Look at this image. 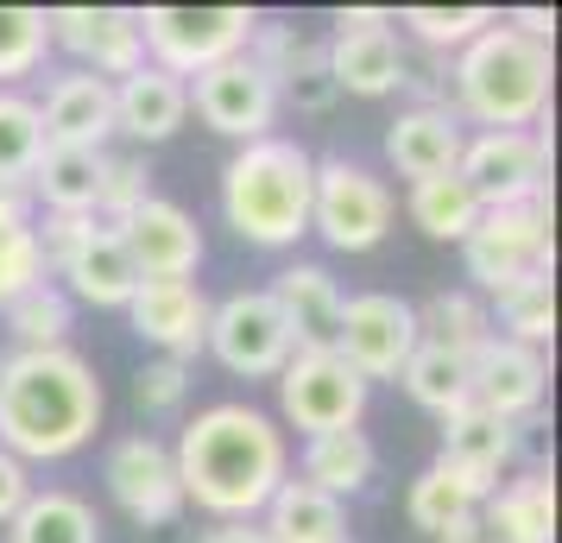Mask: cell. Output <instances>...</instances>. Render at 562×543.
I'll return each instance as SVG.
<instances>
[{"mask_svg":"<svg viewBox=\"0 0 562 543\" xmlns=\"http://www.w3.org/2000/svg\"><path fill=\"white\" fill-rule=\"evenodd\" d=\"M405 392L424 405V411L436 417H456L461 405H474V386H468V361H456V354H442V348H424L417 341V354L405 361Z\"/></svg>","mask_w":562,"mask_h":543,"instance_id":"34","label":"cell"},{"mask_svg":"<svg viewBox=\"0 0 562 543\" xmlns=\"http://www.w3.org/2000/svg\"><path fill=\"white\" fill-rule=\"evenodd\" d=\"M279 411L291 430L304 437H329V430H360L367 411V380L341 354H291L279 373Z\"/></svg>","mask_w":562,"mask_h":543,"instance_id":"9","label":"cell"},{"mask_svg":"<svg viewBox=\"0 0 562 543\" xmlns=\"http://www.w3.org/2000/svg\"><path fill=\"white\" fill-rule=\"evenodd\" d=\"M468 386H474V405L493 411L499 423H518L543 405V386H550V366L537 348L506 336H486V348L468 361Z\"/></svg>","mask_w":562,"mask_h":543,"instance_id":"17","label":"cell"},{"mask_svg":"<svg viewBox=\"0 0 562 543\" xmlns=\"http://www.w3.org/2000/svg\"><path fill=\"white\" fill-rule=\"evenodd\" d=\"M45 45H52L45 7H0V82L32 77Z\"/></svg>","mask_w":562,"mask_h":543,"instance_id":"40","label":"cell"},{"mask_svg":"<svg viewBox=\"0 0 562 543\" xmlns=\"http://www.w3.org/2000/svg\"><path fill=\"white\" fill-rule=\"evenodd\" d=\"M449 77H456V108H449L456 121L468 114L486 133H531V121L550 108L557 64H550V45L518 38L512 26L493 20L474 45L456 52V70Z\"/></svg>","mask_w":562,"mask_h":543,"instance_id":"4","label":"cell"},{"mask_svg":"<svg viewBox=\"0 0 562 543\" xmlns=\"http://www.w3.org/2000/svg\"><path fill=\"white\" fill-rule=\"evenodd\" d=\"M89 234H95V215H45V222H32V240H38L45 272H64V259L77 253Z\"/></svg>","mask_w":562,"mask_h":543,"instance_id":"42","label":"cell"},{"mask_svg":"<svg viewBox=\"0 0 562 543\" xmlns=\"http://www.w3.org/2000/svg\"><path fill=\"white\" fill-rule=\"evenodd\" d=\"M254 45H259L254 64L272 77V89H279L284 102H297L304 114H323V108L341 95L335 77H329V52H323L316 38H304L297 26H259Z\"/></svg>","mask_w":562,"mask_h":543,"instance_id":"20","label":"cell"},{"mask_svg":"<svg viewBox=\"0 0 562 543\" xmlns=\"http://www.w3.org/2000/svg\"><path fill=\"white\" fill-rule=\"evenodd\" d=\"M32 499V480H26V462H13L0 449V524H13V512Z\"/></svg>","mask_w":562,"mask_h":543,"instance_id":"44","label":"cell"},{"mask_svg":"<svg viewBox=\"0 0 562 543\" xmlns=\"http://www.w3.org/2000/svg\"><path fill=\"white\" fill-rule=\"evenodd\" d=\"M335 354L355 366L360 380H398L405 361L417 354V310L392 291H360L341 304V329H335Z\"/></svg>","mask_w":562,"mask_h":543,"instance_id":"11","label":"cell"},{"mask_svg":"<svg viewBox=\"0 0 562 543\" xmlns=\"http://www.w3.org/2000/svg\"><path fill=\"white\" fill-rule=\"evenodd\" d=\"M436 543H481V518L468 512V518H456V524H442V531H436Z\"/></svg>","mask_w":562,"mask_h":543,"instance_id":"46","label":"cell"},{"mask_svg":"<svg viewBox=\"0 0 562 543\" xmlns=\"http://www.w3.org/2000/svg\"><path fill=\"white\" fill-rule=\"evenodd\" d=\"M38 279H45V259H38V240H32L26 196H0V310Z\"/></svg>","mask_w":562,"mask_h":543,"instance_id":"37","label":"cell"},{"mask_svg":"<svg viewBox=\"0 0 562 543\" xmlns=\"http://www.w3.org/2000/svg\"><path fill=\"white\" fill-rule=\"evenodd\" d=\"M7 329L20 341V354L64 348V336H70V297H64L52 279H38L32 291H20V297L7 304Z\"/></svg>","mask_w":562,"mask_h":543,"instance_id":"35","label":"cell"},{"mask_svg":"<svg viewBox=\"0 0 562 543\" xmlns=\"http://www.w3.org/2000/svg\"><path fill=\"white\" fill-rule=\"evenodd\" d=\"M310 190H316V158L297 139L266 133L228 158L222 215L247 247H297L310 234Z\"/></svg>","mask_w":562,"mask_h":543,"instance_id":"3","label":"cell"},{"mask_svg":"<svg viewBox=\"0 0 562 543\" xmlns=\"http://www.w3.org/2000/svg\"><path fill=\"white\" fill-rule=\"evenodd\" d=\"M203 543H266V531H259L254 518H234V524H215Z\"/></svg>","mask_w":562,"mask_h":543,"instance_id":"45","label":"cell"},{"mask_svg":"<svg viewBox=\"0 0 562 543\" xmlns=\"http://www.w3.org/2000/svg\"><path fill=\"white\" fill-rule=\"evenodd\" d=\"M512 449H518L512 423H499V417L481 411V405H461L456 417H442V455H436V462L449 467V474H461L468 487L493 493L499 467L512 462Z\"/></svg>","mask_w":562,"mask_h":543,"instance_id":"23","label":"cell"},{"mask_svg":"<svg viewBox=\"0 0 562 543\" xmlns=\"http://www.w3.org/2000/svg\"><path fill=\"white\" fill-rule=\"evenodd\" d=\"M57 279H70L64 297H82V304H95V310H127V297L139 291V272H133L127 247H121V234L108 228V222H95V234L64 259Z\"/></svg>","mask_w":562,"mask_h":543,"instance_id":"25","label":"cell"},{"mask_svg":"<svg viewBox=\"0 0 562 543\" xmlns=\"http://www.w3.org/2000/svg\"><path fill=\"white\" fill-rule=\"evenodd\" d=\"M203 348L234 380H279L284 361H291V329H284L272 291H234L222 304H209Z\"/></svg>","mask_w":562,"mask_h":543,"instance_id":"8","label":"cell"},{"mask_svg":"<svg viewBox=\"0 0 562 543\" xmlns=\"http://www.w3.org/2000/svg\"><path fill=\"white\" fill-rule=\"evenodd\" d=\"M139 203H153V171L139 158H102V196H95V215L108 228L127 222Z\"/></svg>","mask_w":562,"mask_h":543,"instance_id":"41","label":"cell"},{"mask_svg":"<svg viewBox=\"0 0 562 543\" xmlns=\"http://www.w3.org/2000/svg\"><path fill=\"white\" fill-rule=\"evenodd\" d=\"M183 89H190V108L203 114V127L222 133V139L254 146V139H266V133H272L279 89H272V77L259 70L254 57H228V64L203 70V77L183 82Z\"/></svg>","mask_w":562,"mask_h":543,"instance_id":"12","label":"cell"},{"mask_svg":"<svg viewBox=\"0 0 562 543\" xmlns=\"http://www.w3.org/2000/svg\"><path fill=\"white\" fill-rule=\"evenodd\" d=\"M183 392H190L183 361H146L139 380H133V405H139V411H178Z\"/></svg>","mask_w":562,"mask_h":543,"instance_id":"43","label":"cell"},{"mask_svg":"<svg viewBox=\"0 0 562 543\" xmlns=\"http://www.w3.org/2000/svg\"><path fill=\"white\" fill-rule=\"evenodd\" d=\"M38 152H45L38 102L13 95V89H0V196H26Z\"/></svg>","mask_w":562,"mask_h":543,"instance_id":"32","label":"cell"},{"mask_svg":"<svg viewBox=\"0 0 562 543\" xmlns=\"http://www.w3.org/2000/svg\"><path fill=\"white\" fill-rule=\"evenodd\" d=\"M272 304H279L284 329H291V354H329L335 329H341V285L329 279V265H284L272 279Z\"/></svg>","mask_w":562,"mask_h":543,"instance_id":"19","label":"cell"},{"mask_svg":"<svg viewBox=\"0 0 562 543\" xmlns=\"http://www.w3.org/2000/svg\"><path fill=\"white\" fill-rule=\"evenodd\" d=\"M373 480V442L360 430H329V437L304 442V487L329 493V499H348Z\"/></svg>","mask_w":562,"mask_h":543,"instance_id":"31","label":"cell"},{"mask_svg":"<svg viewBox=\"0 0 562 543\" xmlns=\"http://www.w3.org/2000/svg\"><path fill=\"white\" fill-rule=\"evenodd\" d=\"M461 183L481 196V208L550 203V146L543 133H481L461 146Z\"/></svg>","mask_w":562,"mask_h":543,"instance_id":"10","label":"cell"},{"mask_svg":"<svg viewBox=\"0 0 562 543\" xmlns=\"http://www.w3.org/2000/svg\"><path fill=\"white\" fill-rule=\"evenodd\" d=\"M7 543H102V518H95V506L77 499V493L45 487L13 512Z\"/></svg>","mask_w":562,"mask_h":543,"instance_id":"29","label":"cell"},{"mask_svg":"<svg viewBox=\"0 0 562 543\" xmlns=\"http://www.w3.org/2000/svg\"><path fill=\"white\" fill-rule=\"evenodd\" d=\"M499 329L506 341H525L543 354V341L557 336V291H550V272H531V279H518V285L499 291ZM493 329V336H499Z\"/></svg>","mask_w":562,"mask_h":543,"instance_id":"38","label":"cell"},{"mask_svg":"<svg viewBox=\"0 0 562 543\" xmlns=\"http://www.w3.org/2000/svg\"><path fill=\"white\" fill-rule=\"evenodd\" d=\"M392 26H405L424 52H461L493 26V13L486 7H405Z\"/></svg>","mask_w":562,"mask_h":543,"instance_id":"39","label":"cell"},{"mask_svg":"<svg viewBox=\"0 0 562 543\" xmlns=\"http://www.w3.org/2000/svg\"><path fill=\"white\" fill-rule=\"evenodd\" d=\"M461 146H468V133H461V121L449 108H411V114H398L392 133H385V158H392V171L411 178V183L449 178L461 165Z\"/></svg>","mask_w":562,"mask_h":543,"instance_id":"22","label":"cell"},{"mask_svg":"<svg viewBox=\"0 0 562 543\" xmlns=\"http://www.w3.org/2000/svg\"><path fill=\"white\" fill-rule=\"evenodd\" d=\"M183 114H190V89L178 77H165L153 64H139L133 77L114 82V127L139 139V146H158V139H171L183 127Z\"/></svg>","mask_w":562,"mask_h":543,"instance_id":"24","label":"cell"},{"mask_svg":"<svg viewBox=\"0 0 562 543\" xmlns=\"http://www.w3.org/2000/svg\"><path fill=\"white\" fill-rule=\"evenodd\" d=\"M266 543H355L348 538V512L341 499L304 487V480H284L272 499H266Z\"/></svg>","mask_w":562,"mask_h":543,"instance_id":"27","label":"cell"},{"mask_svg":"<svg viewBox=\"0 0 562 543\" xmlns=\"http://www.w3.org/2000/svg\"><path fill=\"white\" fill-rule=\"evenodd\" d=\"M183 499H196L222 524L266 512V499L291 480L284 430L254 405H209L171 449Z\"/></svg>","mask_w":562,"mask_h":543,"instance_id":"1","label":"cell"},{"mask_svg":"<svg viewBox=\"0 0 562 543\" xmlns=\"http://www.w3.org/2000/svg\"><path fill=\"white\" fill-rule=\"evenodd\" d=\"M52 45H64L70 57L89 64V77H133L146 64L139 45V13L133 7H52L45 13Z\"/></svg>","mask_w":562,"mask_h":543,"instance_id":"14","label":"cell"},{"mask_svg":"<svg viewBox=\"0 0 562 543\" xmlns=\"http://www.w3.org/2000/svg\"><path fill=\"white\" fill-rule=\"evenodd\" d=\"M310 228L335 253H367L392 228V190L367 165L348 158H316V190H310Z\"/></svg>","mask_w":562,"mask_h":543,"instance_id":"7","label":"cell"},{"mask_svg":"<svg viewBox=\"0 0 562 543\" xmlns=\"http://www.w3.org/2000/svg\"><path fill=\"white\" fill-rule=\"evenodd\" d=\"M323 52H329L335 89H348V95H392V89H398L405 45H398V32H392V13H380V7H348V13H335V38Z\"/></svg>","mask_w":562,"mask_h":543,"instance_id":"13","label":"cell"},{"mask_svg":"<svg viewBox=\"0 0 562 543\" xmlns=\"http://www.w3.org/2000/svg\"><path fill=\"white\" fill-rule=\"evenodd\" d=\"M411 222L430 240H468V228L481 222V196L461 183V171L424 178V183H411Z\"/></svg>","mask_w":562,"mask_h":543,"instance_id":"33","label":"cell"},{"mask_svg":"<svg viewBox=\"0 0 562 543\" xmlns=\"http://www.w3.org/2000/svg\"><path fill=\"white\" fill-rule=\"evenodd\" d=\"M114 234H121V247H127L139 279H190L196 259H203V228L178 203H165V196L139 203L127 222H114Z\"/></svg>","mask_w":562,"mask_h":543,"instance_id":"16","label":"cell"},{"mask_svg":"<svg viewBox=\"0 0 562 543\" xmlns=\"http://www.w3.org/2000/svg\"><path fill=\"white\" fill-rule=\"evenodd\" d=\"M108 493L133 524H171L183 512L178 462L158 437H121L108 449Z\"/></svg>","mask_w":562,"mask_h":543,"instance_id":"15","label":"cell"},{"mask_svg":"<svg viewBox=\"0 0 562 543\" xmlns=\"http://www.w3.org/2000/svg\"><path fill=\"white\" fill-rule=\"evenodd\" d=\"M259 32L254 7H146L139 13V45L165 77H203L228 57H247Z\"/></svg>","mask_w":562,"mask_h":543,"instance_id":"5","label":"cell"},{"mask_svg":"<svg viewBox=\"0 0 562 543\" xmlns=\"http://www.w3.org/2000/svg\"><path fill=\"white\" fill-rule=\"evenodd\" d=\"M486 336H493V316L481 310L474 291H436L430 304L417 310V341L456 354V361H474L486 348Z\"/></svg>","mask_w":562,"mask_h":543,"instance_id":"30","label":"cell"},{"mask_svg":"<svg viewBox=\"0 0 562 543\" xmlns=\"http://www.w3.org/2000/svg\"><path fill=\"white\" fill-rule=\"evenodd\" d=\"M481 543H550L557 538V487L550 474H525L512 487L486 493L481 499Z\"/></svg>","mask_w":562,"mask_h":543,"instance_id":"26","label":"cell"},{"mask_svg":"<svg viewBox=\"0 0 562 543\" xmlns=\"http://www.w3.org/2000/svg\"><path fill=\"white\" fill-rule=\"evenodd\" d=\"M38 127H45V146H82V152H102V139L114 133V82L89 77H57L45 108H38Z\"/></svg>","mask_w":562,"mask_h":543,"instance_id":"21","label":"cell"},{"mask_svg":"<svg viewBox=\"0 0 562 543\" xmlns=\"http://www.w3.org/2000/svg\"><path fill=\"white\" fill-rule=\"evenodd\" d=\"M102 158L108 152H82V146H45L38 165H32V183L45 215H95V196H102Z\"/></svg>","mask_w":562,"mask_h":543,"instance_id":"28","label":"cell"},{"mask_svg":"<svg viewBox=\"0 0 562 543\" xmlns=\"http://www.w3.org/2000/svg\"><path fill=\"white\" fill-rule=\"evenodd\" d=\"M102 423V380L82 354L45 348L0 361V449L13 462H64Z\"/></svg>","mask_w":562,"mask_h":543,"instance_id":"2","label":"cell"},{"mask_svg":"<svg viewBox=\"0 0 562 543\" xmlns=\"http://www.w3.org/2000/svg\"><path fill=\"white\" fill-rule=\"evenodd\" d=\"M481 499L486 493L481 487H468L461 474H449L442 462H430L417 480H411V499H405V512H411V524L417 531H442V524H456V518H468V512H481Z\"/></svg>","mask_w":562,"mask_h":543,"instance_id":"36","label":"cell"},{"mask_svg":"<svg viewBox=\"0 0 562 543\" xmlns=\"http://www.w3.org/2000/svg\"><path fill=\"white\" fill-rule=\"evenodd\" d=\"M468 279L499 297L506 285L550 272V203H512V208H481V222L461 240Z\"/></svg>","mask_w":562,"mask_h":543,"instance_id":"6","label":"cell"},{"mask_svg":"<svg viewBox=\"0 0 562 543\" xmlns=\"http://www.w3.org/2000/svg\"><path fill=\"white\" fill-rule=\"evenodd\" d=\"M127 316H133L139 336L165 348V361H190V354H203L209 297L190 285V279H139V291L127 297Z\"/></svg>","mask_w":562,"mask_h":543,"instance_id":"18","label":"cell"}]
</instances>
